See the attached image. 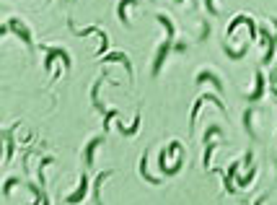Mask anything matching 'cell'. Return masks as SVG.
Segmentation results:
<instances>
[{"label":"cell","instance_id":"cell-13","mask_svg":"<svg viewBox=\"0 0 277 205\" xmlns=\"http://www.w3.org/2000/svg\"><path fill=\"white\" fill-rule=\"evenodd\" d=\"M132 3H137V0H119V8H117V16L124 26H130V16H127V8H130Z\"/></svg>","mask_w":277,"mask_h":205},{"label":"cell","instance_id":"cell-4","mask_svg":"<svg viewBox=\"0 0 277 205\" xmlns=\"http://www.w3.org/2000/svg\"><path fill=\"white\" fill-rule=\"evenodd\" d=\"M55 60H62L65 68H70V55H67L62 47H47V50H44V63L42 65L47 68V70L55 65Z\"/></svg>","mask_w":277,"mask_h":205},{"label":"cell","instance_id":"cell-14","mask_svg":"<svg viewBox=\"0 0 277 205\" xmlns=\"http://www.w3.org/2000/svg\"><path fill=\"white\" fill-rule=\"evenodd\" d=\"M114 172H111V169H109V172H104V174H99L96 177V185H94V195H96V205H104V200H101V185H104V179H107V177H111Z\"/></svg>","mask_w":277,"mask_h":205},{"label":"cell","instance_id":"cell-7","mask_svg":"<svg viewBox=\"0 0 277 205\" xmlns=\"http://www.w3.org/2000/svg\"><path fill=\"white\" fill-rule=\"evenodd\" d=\"M104 63H122L124 65V70H127V78H130V83H132V63H130V58H127L124 52H111V55H104Z\"/></svg>","mask_w":277,"mask_h":205},{"label":"cell","instance_id":"cell-8","mask_svg":"<svg viewBox=\"0 0 277 205\" xmlns=\"http://www.w3.org/2000/svg\"><path fill=\"white\" fill-rule=\"evenodd\" d=\"M104 143V135H96V138H91L88 145L83 148V164L86 166H94V153H96V148Z\"/></svg>","mask_w":277,"mask_h":205},{"label":"cell","instance_id":"cell-12","mask_svg":"<svg viewBox=\"0 0 277 205\" xmlns=\"http://www.w3.org/2000/svg\"><path fill=\"white\" fill-rule=\"evenodd\" d=\"M140 177H143L145 182H151V185H161V177H153L151 172H148V151H145V156L140 158Z\"/></svg>","mask_w":277,"mask_h":205},{"label":"cell","instance_id":"cell-1","mask_svg":"<svg viewBox=\"0 0 277 205\" xmlns=\"http://www.w3.org/2000/svg\"><path fill=\"white\" fill-rule=\"evenodd\" d=\"M156 21H158V24L166 29V39L161 42V44H158V50H156L153 75H158V73H161V68H164V63H166V55L171 52V47H174V31H176V29H174V21H171L166 13H158V16H156Z\"/></svg>","mask_w":277,"mask_h":205},{"label":"cell","instance_id":"cell-18","mask_svg":"<svg viewBox=\"0 0 277 205\" xmlns=\"http://www.w3.org/2000/svg\"><path fill=\"white\" fill-rule=\"evenodd\" d=\"M213 135H221V128H218V125H210V130L205 133V143H210Z\"/></svg>","mask_w":277,"mask_h":205},{"label":"cell","instance_id":"cell-5","mask_svg":"<svg viewBox=\"0 0 277 205\" xmlns=\"http://www.w3.org/2000/svg\"><path fill=\"white\" fill-rule=\"evenodd\" d=\"M202 104H215L218 109L223 112V115L228 112V109H225V104H221V99H218V96H200V99H197V104L192 107V115H189V128H194V122H197V115H200Z\"/></svg>","mask_w":277,"mask_h":205},{"label":"cell","instance_id":"cell-17","mask_svg":"<svg viewBox=\"0 0 277 205\" xmlns=\"http://www.w3.org/2000/svg\"><path fill=\"white\" fill-rule=\"evenodd\" d=\"M18 182H21L18 177H8V179H5V185H3V195H5V198L10 195V192H13V187L18 185Z\"/></svg>","mask_w":277,"mask_h":205},{"label":"cell","instance_id":"cell-16","mask_svg":"<svg viewBox=\"0 0 277 205\" xmlns=\"http://www.w3.org/2000/svg\"><path fill=\"white\" fill-rule=\"evenodd\" d=\"M137 130H140V115H135V120H132L130 128H124V125H119V133H122V135H135Z\"/></svg>","mask_w":277,"mask_h":205},{"label":"cell","instance_id":"cell-21","mask_svg":"<svg viewBox=\"0 0 277 205\" xmlns=\"http://www.w3.org/2000/svg\"><path fill=\"white\" fill-rule=\"evenodd\" d=\"M275 96H277V86H275Z\"/></svg>","mask_w":277,"mask_h":205},{"label":"cell","instance_id":"cell-3","mask_svg":"<svg viewBox=\"0 0 277 205\" xmlns=\"http://www.w3.org/2000/svg\"><path fill=\"white\" fill-rule=\"evenodd\" d=\"M70 29L78 34V37H91V34H96V37L101 39V47L96 50V58H104V52L109 50V34L104 31V29H99V26H86V29H75L73 24H70Z\"/></svg>","mask_w":277,"mask_h":205},{"label":"cell","instance_id":"cell-11","mask_svg":"<svg viewBox=\"0 0 277 205\" xmlns=\"http://www.w3.org/2000/svg\"><path fill=\"white\" fill-rule=\"evenodd\" d=\"M254 83H257V86H254V91L249 94V101H251V104H254V101H259L262 94H264V75L257 73V75H254Z\"/></svg>","mask_w":277,"mask_h":205},{"label":"cell","instance_id":"cell-9","mask_svg":"<svg viewBox=\"0 0 277 205\" xmlns=\"http://www.w3.org/2000/svg\"><path fill=\"white\" fill-rule=\"evenodd\" d=\"M104 78H107V73H104V75H99V78H96V83H94V88H91V101H94V107H96V112H101V115H107V112H104V104H101V99H99V88H101V83H104Z\"/></svg>","mask_w":277,"mask_h":205},{"label":"cell","instance_id":"cell-15","mask_svg":"<svg viewBox=\"0 0 277 205\" xmlns=\"http://www.w3.org/2000/svg\"><path fill=\"white\" fill-rule=\"evenodd\" d=\"M3 138H5V143H8V148H5V164H8V161H10V156H13V128L5 130V133H3Z\"/></svg>","mask_w":277,"mask_h":205},{"label":"cell","instance_id":"cell-10","mask_svg":"<svg viewBox=\"0 0 277 205\" xmlns=\"http://www.w3.org/2000/svg\"><path fill=\"white\" fill-rule=\"evenodd\" d=\"M197 83H213L218 91H223V81L218 78L215 73H210V70H202V73H197Z\"/></svg>","mask_w":277,"mask_h":205},{"label":"cell","instance_id":"cell-2","mask_svg":"<svg viewBox=\"0 0 277 205\" xmlns=\"http://www.w3.org/2000/svg\"><path fill=\"white\" fill-rule=\"evenodd\" d=\"M10 31H13L16 37H18L21 42H24L29 50L34 47V42H31V31L24 26V21H18V18H8V21H5V26H3V37H5V34H10Z\"/></svg>","mask_w":277,"mask_h":205},{"label":"cell","instance_id":"cell-20","mask_svg":"<svg viewBox=\"0 0 277 205\" xmlns=\"http://www.w3.org/2000/svg\"><path fill=\"white\" fill-rule=\"evenodd\" d=\"M205 8L210 16H218V8H215V0H205Z\"/></svg>","mask_w":277,"mask_h":205},{"label":"cell","instance_id":"cell-6","mask_svg":"<svg viewBox=\"0 0 277 205\" xmlns=\"http://www.w3.org/2000/svg\"><path fill=\"white\" fill-rule=\"evenodd\" d=\"M88 190H91V185H88V177H86V174H80L78 190H75V192H70V195L65 198V203H67V205H78V203H83V200H86V195H88Z\"/></svg>","mask_w":277,"mask_h":205},{"label":"cell","instance_id":"cell-19","mask_svg":"<svg viewBox=\"0 0 277 205\" xmlns=\"http://www.w3.org/2000/svg\"><path fill=\"white\" fill-rule=\"evenodd\" d=\"M114 117H117V112H114V109H109V112H107V115H104V130H107V128H109V122H111Z\"/></svg>","mask_w":277,"mask_h":205}]
</instances>
